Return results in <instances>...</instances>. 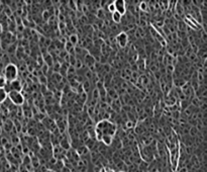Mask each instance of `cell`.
Wrapping results in <instances>:
<instances>
[{"label": "cell", "mask_w": 207, "mask_h": 172, "mask_svg": "<svg viewBox=\"0 0 207 172\" xmlns=\"http://www.w3.org/2000/svg\"><path fill=\"white\" fill-rule=\"evenodd\" d=\"M6 85V80L4 79V77L2 75H0V88H4Z\"/></svg>", "instance_id": "obj_11"}, {"label": "cell", "mask_w": 207, "mask_h": 172, "mask_svg": "<svg viewBox=\"0 0 207 172\" xmlns=\"http://www.w3.org/2000/svg\"><path fill=\"white\" fill-rule=\"evenodd\" d=\"M95 132H96V137L97 139H98V141L101 140L102 137L108 136V137L113 138L115 133H116V126L111 123V121L103 120L97 123Z\"/></svg>", "instance_id": "obj_1"}, {"label": "cell", "mask_w": 207, "mask_h": 172, "mask_svg": "<svg viewBox=\"0 0 207 172\" xmlns=\"http://www.w3.org/2000/svg\"><path fill=\"white\" fill-rule=\"evenodd\" d=\"M7 98L11 101V103L16 106H20L24 103V96L21 92L18 91H10L7 93Z\"/></svg>", "instance_id": "obj_3"}, {"label": "cell", "mask_w": 207, "mask_h": 172, "mask_svg": "<svg viewBox=\"0 0 207 172\" xmlns=\"http://www.w3.org/2000/svg\"><path fill=\"white\" fill-rule=\"evenodd\" d=\"M107 9H108V11L111 13V14H112L113 12H115V6H114V3H113V2H111L110 4H108V5H107Z\"/></svg>", "instance_id": "obj_10"}, {"label": "cell", "mask_w": 207, "mask_h": 172, "mask_svg": "<svg viewBox=\"0 0 207 172\" xmlns=\"http://www.w3.org/2000/svg\"><path fill=\"white\" fill-rule=\"evenodd\" d=\"M127 40H128V36H127V34L124 33V31L118 34V36H116L117 44L119 45V47L121 48H124L127 45Z\"/></svg>", "instance_id": "obj_6"}, {"label": "cell", "mask_w": 207, "mask_h": 172, "mask_svg": "<svg viewBox=\"0 0 207 172\" xmlns=\"http://www.w3.org/2000/svg\"><path fill=\"white\" fill-rule=\"evenodd\" d=\"M70 43H71L73 46L76 45V44L78 43V36H75V34L71 36H70Z\"/></svg>", "instance_id": "obj_9"}, {"label": "cell", "mask_w": 207, "mask_h": 172, "mask_svg": "<svg viewBox=\"0 0 207 172\" xmlns=\"http://www.w3.org/2000/svg\"><path fill=\"white\" fill-rule=\"evenodd\" d=\"M113 3L115 6V11L123 16L126 12V2L123 0H116V1H113Z\"/></svg>", "instance_id": "obj_5"}, {"label": "cell", "mask_w": 207, "mask_h": 172, "mask_svg": "<svg viewBox=\"0 0 207 172\" xmlns=\"http://www.w3.org/2000/svg\"><path fill=\"white\" fill-rule=\"evenodd\" d=\"M7 99V92L4 88H0V104Z\"/></svg>", "instance_id": "obj_7"}, {"label": "cell", "mask_w": 207, "mask_h": 172, "mask_svg": "<svg viewBox=\"0 0 207 172\" xmlns=\"http://www.w3.org/2000/svg\"><path fill=\"white\" fill-rule=\"evenodd\" d=\"M4 89H5L7 93L10 92V91H18V92H20L22 89L21 82L18 79H15L11 82H6V85L4 87Z\"/></svg>", "instance_id": "obj_4"}, {"label": "cell", "mask_w": 207, "mask_h": 172, "mask_svg": "<svg viewBox=\"0 0 207 172\" xmlns=\"http://www.w3.org/2000/svg\"><path fill=\"white\" fill-rule=\"evenodd\" d=\"M140 9H142V10L145 11V10L147 9V7H149V5H147V2H140Z\"/></svg>", "instance_id": "obj_12"}, {"label": "cell", "mask_w": 207, "mask_h": 172, "mask_svg": "<svg viewBox=\"0 0 207 172\" xmlns=\"http://www.w3.org/2000/svg\"><path fill=\"white\" fill-rule=\"evenodd\" d=\"M111 17H112V20L115 22V24H119L120 21H121V19H122V15H120L118 12H113L112 14H111Z\"/></svg>", "instance_id": "obj_8"}, {"label": "cell", "mask_w": 207, "mask_h": 172, "mask_svg": "<svg viewBox=\"0 0 207 172\" xmlns=\"http://www.w3.org/2000/svg\"><path fill=\"white\" fill-rule=\"evenodd\" d=\"M118 172H124V171H118Z\"/></svg>", "instance_id": "obj_13"}, {"label": "cell", "mask_w": 207, "mask_h": 172, "mask_svg": "<svg viewBox=\"0 0 207 172\" xmlns=\"http://www.w3.org/2000/svg\"><path fill=\"white\" fill-rule=\"evenodd\" d=\"M2 76L4 77L6 82H11L13 81V80L17 79L18 69L16 67V65H14V64L12 63L7 64L3 69V75H2Z\"/></svg>", "instance_id": "obj_2"}]
</instances>
